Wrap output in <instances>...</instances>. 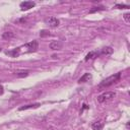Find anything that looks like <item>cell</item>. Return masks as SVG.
Segmentation results:
<instances>
[{"label": "cell", "mask_w": 130, "mask_h": 130, "mask_svg": "<svg viewBox=\"0 0 130 130\" xmlns=\"http://www.w3.org/2000/svg\"><path fill=\"white\" fill-rule=\"evenodd\" d=\"M91 78V74L90 73H84L80 78H79V80H78V82L79 83H82V82H86V81H88L89 79Z\"/></svg>", "instance_id": "cell-9"}, {"label": "cell", "mask_w": 130, "mask_h": 130, "mask_svg": "<svg viewBox=\"0 0 130 130\" xmlns=\"http://www.w3.org/2000/svg\"><path fill=\"white\" fill-rule=\"evenodd\" d=\"M35 5H36V3L32 1H24V2L20 3V7L22 10H28V9L32 8Z\"/></svg>", "instance_id": "cell-5"}, {"label": "cell", "mask_w": 130, "mask_h": 130, "mask_svg": "<svg viewBox=\"0 0 130 130\" xmlns=\"http://www.w3.org/2000/svg\"><path fill=\"white\" fill-rule=\"evenodd\" d=\"M13 36H14V34L11 32V31H5V32L2 34V38L4 40H10L11 38H13Z\"/></svg>", "instance_id": "cell-12"}, {"label": "cell", "mask_w": 130, "mask_h": 130, "mask_svg": "<svg viewBox=\"0 0 130 130\" xmlns=\"http://www.w3.org/2000/svg\"><path fill=\"white\" fill-rule=\"evenodd\" d=\"M116 7H118V8H124V7H125V8H128L129 6H128V5H119V4H118V5H116Z\"/></svg>", "instance_id": "cell-17"}, {"label": "cell", "mask_w": 130, "mask_h": 130, "mask_svg": "<svg viewBox=\"0 0 130 130\" xmlns=\"http://www.w3.org/2000/svg\"><path fill=\"white\" fill-rule=\"evenodd\" d=\"M4 92V88H3V85L0 84V94H2Z\"/></svg>", "instance_id": "cell-18"}, {"label": "cell", "mask_w": 130, "mask_h": 130, "mask_svg": "<svg viewBox=\"0 0 130 130\" xmlns=\"http://www.w3.org/2000/svg\"><path fill=\"white\" fill-rule=\"evenodd\" d=\"M112 53H113V49H112L111 47H105V48H103L102 51H101V54H102V55H110V54H112Z\"/></svg>", "instance_id": "cell-10"}, {"label": "cell", "mask_w": 130, "mask_h": 130, "mask_svg": "<svg viewBox=\"0 0 130 130\" xmlns=\"http://www.w3.org/2000/svg\"><path fill=\"white\" fill-rule=\"evenodd\" d=\"M95 57V52H93V51H91V52H89L87 55H86V57H85V61H88L89 59H93Z\"/></svg>", "instance_id": "cell-13"}, {"label": "cell", "mask_w": 130, "mask_h": 130, "mask_svg": "<svg viewBox=\"0 0 130 130\" xmlns=\"http://www.w3.org/2000/svg\"><path fill=\"white\" fill-rule=\"evenodd\" d=\"M49 47L51 50H60L63 47V43L58 40H54L49 44Z\"/></svg>", "instance_id": "cell-4"}, {"label": "cell", "mask_w": 130, "mask_h": 130, "mask_svg": "<svg viewBox=\"0 0 130 130\" xmlns=\"http://www.w3.org/2000/svg\"><path fill=\"white\" fill-rule=\"evenodd\" d=\"M46 23H47L49 26H51V27H57V26L59 25L60 21H59L58 18H56V17H54V16H50L49 18L46 19Z\"/></svg>", "instance_id": "cell-3"}, {"label": "cell", "mask_w": 130, "mask_h": 130, "mask_svg": "<svg viewBox=\"0 0 130 130\" xmlns=\"http://www.w3.org/2000/svg\"><path fill=\"white\" fill-rule=\"evenodd\" d=\"M28 71L27 70H20V71H17V72H15V75L17 76V77H26L27 75H28Z\"/></svg>", "instance_id": "cell-11"}, {"label": "cell", "mask_w": 130, "mask_h": 130, "mask_svg": "<svg viewBox=\"0 0 130 130\" xmlns=\"http://www.w3.org/2000/svg\"><path fill=\"white\" fill-rule=\"evenodd\" d=\"M124 19H125L127 22H129V21H130V13H125V14H124Z\"/></svg>", "instance_id": "cell-16"}, {"label": "cell", "mask_w": 130, "mask_h": 130, "mask_svg": "<svg viewBox=\"0 0 130 130\" xmlns=\"http://www.w3.org/2000/svg\"><path fill=\"white\" fill-rule=\"evenodd\" d=\"M25 47L27 49H29L30 51H37L39 48V43H38V41H31V42L27 43L25 45Z\"/></svg>", "instance_id": "cell-6"}, {"label": "cell", "mask_w": 130, "mask_h": 130, "mask_svg": "<svg viewBox=\"0 0 130 130\" xmlns=\"http://www.w3.org/2000/svg\"><path fill=\"white\" fill-rule=\"evenodd\" d=\"M120 78H121V72H118V73H116V74H114V75H111V76H109L108 78L104 79V80L98 85V87H99L100 89L107 88V87L113 85L114 83L118 82V81L120 80Z\"/></svg>", "instance_id": "cell-1"}, {"label": "cell", "mask_w": 130, "mask_h": 130, "mask_svg": "<svg viewBox=\"0 0 130 130\" xmlns=\"http://www.w3.org/2000/svg\"><path fill=\"white\" fill-rule=\"evenodd\" d=\"M40 36H41L42 38H44V37H48V36H50V32H49L48 30H46V29H43V30L40 31Z\"/></svg>", "instance_id": "cell-15"}, {"label": "cell", "mask_w": 130, "mask_h": 130, "mask_svg": "<svg viewBox=\"0 0 130 130\" xmlns=\"http://www.w3.org/2000/svg\"><path fill=\"white\" fill-rule=\"evenodd\" d=\"M19 49H14L13 51H11V52H8L7 54H9V55H11L12 57H16V56H18L19 55Z\"/></svg>", "instance_id": "cell-14"}, {"label": "cell", "mask_w": 130, "mask_h": 130, "mask_svg": "<svg viewBox=\"0 0 130 130\" xmlns=\"http://www.w3.org/2000/svg\"><path fill=\"white\" fill-rule=\"evenodd\" d=\"M91 128L93 130H102L104 128V123L102 121H94L91 124Z\"/></svg>", "instance_id": "cell-8"}, {"label": "cell", "mask_w": 130, "mask_h": 130, "mask_svg": "<svg viewBox=\"0 0 130 130\" xmlns=\"http://www.w3.org/2000/svg\"><path fill=\"white\" fill-rule=\"evenodd\" d=\"M41 105L39 104V103H37V104H29V105H25V106H22V107H20L18 110L19 111H24V110H29V109H37V108H39Z\"/></svg>", "instance_id": "cell-7"}, {"label": "cell", "mask_w": 130, "mask_h": 130, "mask_svg": "<svg viewBox=\"0 0 130 130\" xmlns=\"http://www.w3.org/2000/svg\"><path fill=\"white\" fill-rule=\"evenodd\" d=\"M115 95H116V93L114 91H106V92H104L98 96V102L99 103H106L108 101H111Z\"/></svg>", "instance_id": "cell-2"}]
</instances>
